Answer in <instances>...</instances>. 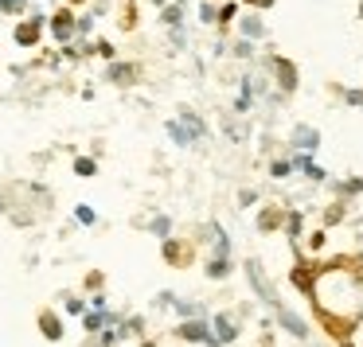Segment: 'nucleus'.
<instances>
[{
  "label": "nucleus",
  "instance_id": "20",
  "mask_svg": "<svg viewBox=\"0 0 363 347\" xmlns=\"http://www.w3.org/2000/svg\"><path fill=\"white\" fill-rule=\"evenodd\" d=\"M230 273V258H207V277L211 281H223Z\"/></svg>",
  "mask_w": 363,
  "mask_h": 347
},
{
  "label": "nucleus",
  "instance_id": "46",
  "mask_svg": "<svg viewBox=\"0 0 363 347\" xmlns=\"http://www.w3.org/2000/svg\"><path fill=\"white\" fill-rule=\"evenodd\" d=\"M246 4H254V0H246Z\"/></svg>",
  "mask_w": 363,
  "mask_h": 347
},
{
  "label": "nucleus",
  "instance_id": "11",
  "mask_svg": "<svg viewBox=\"0 0 363 347\" xmlns=\"http://www.w3.org/2000/svg\"><path fill=\"white\" fill-rule=\"evenodd\" d=\"M293 172H301L305 180H313V183H324V180H328V172H324V168L316 164L313 157H305V152H293Z\"/></svg>",
  "mask_w": 363,
  "mask_h": 347
},
{
  "label": "nucleus",
  "instance_id": "17",
  "mask_svg": "<svg viewBox=\"0 0 363 347\" xmlns=\"http://www.w3.org/2000/svg\"><path fill=\"white\" fill-rule=\"evenodd\" d=\"M160 24H164V32H172V28H184V4H176V0L160 4Z\"/></svg>",
  "mask_w": 363,
  "mask_h": 347
},
{
  "label": "nucleus",
  "instance_id": "30",
  "mask_svg": "<svg viewBox=\"0 0 363 347\" xmlns=\"http://www.w3.org/2000/svg\"><path fill=\"white\" fill-rule=\"evenodd\" d=\"M0 12H9V16H24L28 0H0Z\"/></svg>",
  "mask_w": 363,
  "mask_h": 347
},
{
  "label": "nucleus",
  "instance_id": "24",
  "mask_svg": "<svg viewBox=\"0 0 363 347\" xmlns=\"http://www.w3.org/2000/svg\"><path fill=\"white\" fill-rule=\"evenodd\" d=\"M199 24H203V28H215V24H219V8H215L211 0H203V4H199Z\"/></svg>",
  "mask_w": 363,
  "mask_h": 347
},
{
  "label": "nucleus",
  "instance_id": "22",
  "mask_svg": "<svg viewBox=\"0 0 363 347\" xmlns=\"http://www.w3.org/2000/svg\"><path fill=\"white\" fill-rule=\"evenodd\" d=\"M149 230H152L157 238H168V234H172V219H168V215H152V219H149Z\"/></svg>",
  "mask_w": 363,
  "mask_h": 347
},
{
  "label": "nucleus",
  "instance_id": "28",
  "mask_svg": "<svg viewBox=\"0 0 363 347\" xmlns=\"http://www.w3.org/2000/svg\"><path fill=\"white\" fill-rule=\"evenodd\" d=\"M230 55H235V59H242V63H254V43H250V40H235Z\"/></svg>",
  "mask_w": 363,
  "mask_h": 347
},
{
  "label": "nucleus",
  "instance_id": "12",
  "mask_svg": "<svg viewBox=\"0 0 363 347\" xmlns=\"http://www.w3.org/2000/svg\"><path fill=\"white\" fill-rule=\"evenodd\" d=\"M277 324H281V328L289 331L293 339H308V324H305V316H297L293 308H277Z\"/></svg>",
  "mask_w": 363,
  "mask_h": 347
},
{
  "label": "nucleus",
  "instance_id": "19",
  "mask_svg": "<svg viewBox=\"0 0 363 347\" xmlns=\"http://www.w3.org/2000/svg\"><path fill=\"white\" fill-rule=\"evenodd\" d=\"M94 24H98L94 12H74V40H90V35H94Z\"/></svg>",
  "mask_w": 363,
  "mask_h": 347
},
{
  "label": "nucleus",
  "instance_id": "21",
  "mask_svg": "<svg viewBox=\"0 0 363 347\" xmlns=\"http://www.w3.org/2000/svg\"><path fill=\"white\" fill-rule=\"evenodd\" d=\"M269 176H274V180H289V176H293V157L269 160Z\"/></svg>",
  "mask_w": 363,
  "mask_h": 347
},
{
  "label": "nucleus",
  "instance_id": "6",
  "mask_svg": "<svg viewBox=\"0 0 363 347\" xmlns=\"http://www.w3.org/2000/svg\"><path fill=\"white\" fill-rule=\"evenodd\" d=\"M246 277H250V285H254V292H258L266 305H274V308H281V300H277V292H274V285L266 281V273H262V261L258 258H250L246 261Z\"/></svg>",
  "mask_w": 363,
  "mask_h": 347
},
{
  "label": "nucleus",
  "instance_id": "40",
  "mask_svg": "<svg viewBox=\"0 0 363 347\" xmlns=\"http://www.w3.org/2000/svg\"><path fill=\"white\" fill-rule=\"evenodd\" d=\"M223 129H227L230 141H242V125H235V121H223Z\"/></svg>",
  "mask_w": 363,
  "mask_h": 347
},
{
  "label": "nucleus",
  "instance_id": "35",
  "mask_svg": "<svg viewBox=\"0 0 363 347\" xmlns=\"http://www.w3.org/2000/svg\"><path fill=\"white\" fill-rule=\"evenodd\" d=\"M235 16H238L235 4H223V8H219V24H215V28H230V24H235Z\"/></svg>",
  "mask_w": 363,
  "mask_h": 347
},
{
  "label": "nucleus",
  "instance_id": "2",
  "mask_svg": "<svg viewBox=\"0 0 363 347\" xmlns=\"http://www.w3.org/2000/svg\"><path fill=\"white\" fill-rule=\"evenodd\" d=\"M43 35H48V12H40V8H32L28 16H20V24L12 28V40H16L20 51H35Z\"/></svg>",
  "mask_w": 363,
  "mask_h": 347
},
{
  "label": "nucleus",
  "instance_id": "36",
  "mask_svg": "<svg viewBox=\"0 0 363 347\" xmlns=\"http://www.w3.org/2000/svg\"><path fill=\"white\" fill-rule=\"evenodd\" d=\"M63 312H67V316H82V312H86V300H82V297H67Z\"/></svg>",
  "mask_w": 363,
  "mask_h": 347
},
{
  "label": "nucleus",
  "instance_id": "45",
  "mask_svg": "<svg viewBox=\"0 0 363 347\" xmlns=\"http://www.w3.org/2000/svg\"><path fill=\"white\" fill-rule=\"evenodd\" d=\"M359 20H363V0H359Z\"/></svg>",
  "mask_w": 363,
  "mask_h": 347
},
{
  "label": "nucleus",
  "instance_id": "8",
  "mask_svg": "<svg viewBox=\"0 0 363 347\" xmlns=\"http://www.w3.org/2000/svg\"><path fill=\"white\" fill-rule=\"evenodd\" d=\"M211 331H215V343H219V347L235 343V339H238V320H235V312H219V316L211 320Z\"/></svg>",
  "mask_w": 363,
  "mask_h": 347
},
{
  "label": "nucleus",
  "instance_id": "43",
  "mask_svg": "<svg viewBox=\"0 0 363 347\" xmlns=\"http://www.w3.org/2000/svg\"><path fill=\"white\" fill-rule=\"evenodd\" d=\"M277 0H254V8H274Z\"/></svg>",
  "mask_w": 363,
  "mask_h": 347
},
{
  "label": "nucleus",
  "instance_id": "32",
  "mask_svg": "<svg viewBox=\"0 0 363 347\" xmlns=\"http://www.w3.org/2000/svg\"><path fill=\"white\" fill-rule=\"evenodd\" d=\"M168 43H172V51H188V32H184V28H172V32H168Z\"/></svg>",
  "mask_w": 363,
  "mask_h": 347
},
{
  "label": "nucleus",
  "instance_id": "5",
  "mask_svg": "<svg viewBox=\"0 0 363 347\" xmlns=\"http://www.w3.org/2000/svg\"><path fill=\"white\" fill-rule=\"evenodd\" d=\"M106 82H113V86H137L141 82V67L125 63V59H113V63H106Z\"/></svg>",
  "mask_w": 363,
  "mask_h": 347
},
{
  "label": "nucleus",
  "instance_id": "23",
  "mask_svg": "<svg viewBox=\"0 0 363 347\" xmlns=\"http://www.w3.org/2000/svg\"><path fill=\"white\" fill-rule=\"evenodd\" d=\"M94 172H98V160H94V157H74V176H82V180H90Z\"/></svg>",
  "mask_w": 363,
  "mask_h": 347
},
{
  "label": "nucleus",
  "instance_id": "44",
  "mask_svg": "<svg viewBox=\"0 0 363 347\" xmlns=\"http://www.w3.org/2000/svg\"><path fill=\"white\" fill-rule=\"evenodd\" d=\"M79 4H86V0H71V4H67V8H79Z\"/></svg>",
  "mask_w": 363,
  "mask_h": 347
},
{
  "label": "nucleus",
  "instance_id": "41",
  "mask_svg": "<svg viewBox=\"0 0 363 347\" xmlns=\"http://www.w3.org/2000/svg\"><path fill=\"white\" fill-rule=\"evenodd\" d=\"M254 199H258V191H254V188H242V191H238V203H242V207H250Z\"/></svg>",
  "mask_w": 363,
  "mask_h": 347
},
{
  "label": "nucleus",
  "instance_id": "18",
  "mask_svg": "<svg viewBox=\"0 0 363 347\" xmlns=\"http://www.w3.org/2000/svg\"><path fill=\"white\" fill-rule=\"evenodd\" d=\"M168 308H176V312L184 316V320H196V316H207V308L199 305V300H184V297H172V305Z\"/></svg>",
  "mask_w": 363,
  "mask_h": 347
},
{
  "label": "nucleus",
  "instance_id": "15",
  "mask_svg": "<svg viewBox=\"0 0 363 347\" xmlns=\"http://www.w3.org/2000/svg\"><path fill=\"white\" fill-rule=\"evenodd\" d=\"M164 133H168V141H172L176 149H191V144H199L196 137H191V129H184L176 118H168V121H164Z\"/></svg>",
  "mask_w": 363,
  "mask_h": 347
},
{
  "label": "nucleus",
  "instance_id": "31",
  "mask_svg": "<svg viewBox=\"0 0 363 347\" xmlns=\"http://www.w3.org/2000/svg\"><path fill=\"white\" fill-rule=\"evenodd\" d=\"M160 254H164V261H180V242H172V238H160Z\"/></svg>",
  "mask_w": 363,
  "mask_h": 347
},
{
  "label": "nucleus",
  "instance_id": "33",
  "mask_svg": "<svg viewBox=\"0 0 363 347\" xmlns=\"http://www.w3.org/2000/svg\"><path fill=\"white\" fill-rule=\"evenodd\" d=\"M336 191L340 195H355V191H363V176H355V180H340Z\"/></svg>",
  "mask_w": 363,
  "mask_h": 347
},
{
  "label": "nucleus",
  "instance_id": "10",
  "mask_svg": "<svg viewBox=\"0 0 363 347\" xmlns=\"http://www.w3.org/2000/svg\"><path fill=\"white\" fill-rule=\"evenodd\" d=\"M176 121H180L184 129H191V137H196V141H207V137H211V125H207V121L191 110V106H180V110H176Z\"/></svg>",
  "mask_w": 363,
  "mask_h": 347
},
{
  "label": "nucleus",
  "instance_id": "29",
  "mask_svg": "<svg viewBox=\"0 0 363 347\" xmlns=\"http://www.w3.org/2000/svg\"><path fill=\"white\" fill-rule=\"evenodd\" d=\"M94 55L106 59V63H113V59H118V47H113L110 40H94Z\"/></svg>",
  "mask_w": 363,
  "mask_h": 347
},
{
  "label": "nucleus",
  "instance_id": "39",
  "mask_svg": "<svg viewBox=\"0 0 363 347\" xmlns=\"http://www.w3.org/2000/svg\"><path fill=\"white\" fill-rule=\"evenodd\" d=\"M340 98H344L347 106H363V90H359V86H352V90H340Z\"/></svg>",
  "mask_w": 363,
  "mask_h": 347
},
{
  "label": "nucleus",
  "instance_id": "13",
  "mask_svg": "<svg viewBox=\"0 0 363 347\" xmlns=\"http://www.w3.org/2000/svg\"><path fill=\"white\" fill-rule=\"evenodd\" d=\"M106 324H118V316H113L110 308H102V312H98V308H86V312H82V328H86L90 336H98Z\"/></svg>",
  "mask_w": 363,
  "mask_h": 347
},
{
  "label": "nucleus",
  "instance_id": "27",
  "mask_svg": "<svg viewBox=\"0 0 363 347\" xmlns=\"http://www.w3.org/2000/svg\"><path fill=\"white\" fill-rule=\"evenodd\" d=\"M74 222H82V227H94V222H98V211H94L90 203H79V207H74Z\"/></svg>",
  "mask_w": 363,
  "mask_h": 347
},
{
  "label": "nucleus",
  "instance_id": "34",
  "mask_svg": "<svg viewBox=\"0 0 363 347\" xmlns=\"http://www.w3.org/2000/svg\"><path fill=\"white\" fill-rule=\"evenodd\" d=\"M344 215H347L344 203H332L328 211H324V222H328V227H336V222H344Z\"/></svg>",
  "mask_w": 363,
  "mask_h": 347
},
{
  "label": "nucleus",
  "instance_id": "3",
  "mask_svg": "<svg viewBox=\"0 0 363 347\" xmlns=\"http://www.w3.org/2000/svg\"><path fill=\"white\" fill-rule=\"evenodd\" d=\"M176 336H180L184 343H207V347H219V343H215V331H211V320H207V316H196V320H180Z\"/></svg>",
  "mask_w": 363,
  "mask_h": 347
},
{
  "label": "nucleus",
  "instance_id": "7",
  "mask_svg": "<svg viewBox=\"0 0 363 347\" xmlns=\"http://www.w3.org/2000/svg\"><path fill=\"white\" fill-rule=\"evenodd\" d=\"M289 144H293V152H305V157H313V152L320 149V129H316V125H293Z\"/></svg>",
  "mask_w": 363,
  "mask_h": 347
},
{
  "label": "nucleus",
  "instance_id": "1",
  "mask_svg": "<svg viewBox=\"0 0 363 347\" xmlns=\"http://www.w3.org/2000/svg\"><path fill=\"white\" fill-rule=\"evenodd\" d=\"M262 67L269 71V86H277V94L289 98L293 90L301 86V71H297V63H293V59H285V55H266V59H262Z\"/></svg>",
  "mask_w": 363,
  "mask_h": 347
},
{
  "label": "nucleus",
  "instance_id": "9",
  "mask_svg": "<svg viewBox=\"0 0 363 347\" xmlns=\"http://www.w3.org/2000/svg\"><path fill=\"white\" fill-rule=\"evenodd\" d=\"M266 35H269V28H266V20H262L258 12H246V16H238V40L258 43V40H266Z\"/></svg>",
  "mask_w": 363,
  "mask_h": 347
},
{
  "label": "nucleus",
  "instance_id": "38",
  "mask_svg": "<svg viewBox=\"0 0 363 347\" xmlns=\"http://www.w3.org/2000/svg\"><path fill=\"white\" fill-rule=\"evenodd\" d=\"M297 230H301V215H297V211H289V215H285V234L297 238Z\"/></svg>",
  "mask_w": 363,
  "mask_h": 347
},
{
  "label": "nucleus",
  "instance_id": "14",
  "mask_svg": "<svg viewBox=\"0 0 363 347\" xmlns=\"http://www.w3.org/2000/svg\"><path fill=\"white\" fill-rule=\"evenodd\" d=\"M40 331H43V339L59 343V339H63V316L51 312V308H43V312H40Z\"/></svg>",
  "mask_w": 363,
  "mask_h": 347
},
{
  "label": "nucleus",
  "instance_id": "37",
  "mask_svg": "<svg viewBox=\"0 0 363 347\" xmlns=\"http://www.w3.org/2000/svg\"><path fill=\"white\" fill-rule=\"evenodd\" d=\"M277 222H281V215H277V211H262L258 215V230H274Z\"/></svg>",
  "mask_w": 363,
  "mask_h": 347
},
{
  "label": "nucleus",
  "instance_id": "25",
  "mask_svg": "<svg viewBox=\"0 0 363 347\" xmlns=\"http://www.w3.org/2000/svg\"><path fill=\"white\" fill-rule=\"evenodd\" d=\"M118 328H121V339H125V336H145V320H141V316H129V320L118 324Z\"/></svg>",
  "mask_w": 363,
  "mask_h": 347
},
{
  "label": "nucleus",
  "instance_id": "4",
  "mask_svg": "<svg viewBox=\"0 0 363 347\" xmlns=\"http://www.w3.org/2000/svg\"><path fill=\"white\" fill-rule=\"evenodd\" d=\"M48 35L63 47V43L74 40V8H55L48 16Z\"/></svg>",
  "mask_w": 363,
  "mask_h": 347
},
{
  "label": "nucleus",
  "instance_id": "42",
  "mask_svg": "<svg viewBox=\"0 0 363 347\" xmlns=\"http://www.w3.org/2000/svg\"><path fill=\"white\" fill-rule=\"evenodd\" d=\"M86 289H102V273H90L86 277Z\"/></svg>",
  "mask_w": 363,
  "mask_h": 347
},
{
  "label": "nucleus",
  "instance_id": "26",
  "mask_svg": "<svg viewBox=\"0 0 363 347\" xmlns=\"http://www.w3.org/2000/svg\"><path fill=\"white\" fill-rule=\"evenodd\" d=\"M289 281L297 285V289H313V269H308V266H297V269L289 273Z\"/></svg>",
  "mask_w": 363,
  "mask_h": 347
},
{
  "label": "nucleus",
  "instance_id": "16",
  "mask_svg": "<svg viewBox=\"0 0 363 347\" xmlns=\"http://www.w3.org/2000/svg\"><path fill=\"white\" fill-rule=\"evenodd\" d=\"M250 106H254V74H242L235 94V113H250Z\"/></svg>",
  "mask_w": 363,
  "mask_h": 347
}]
</instances>
